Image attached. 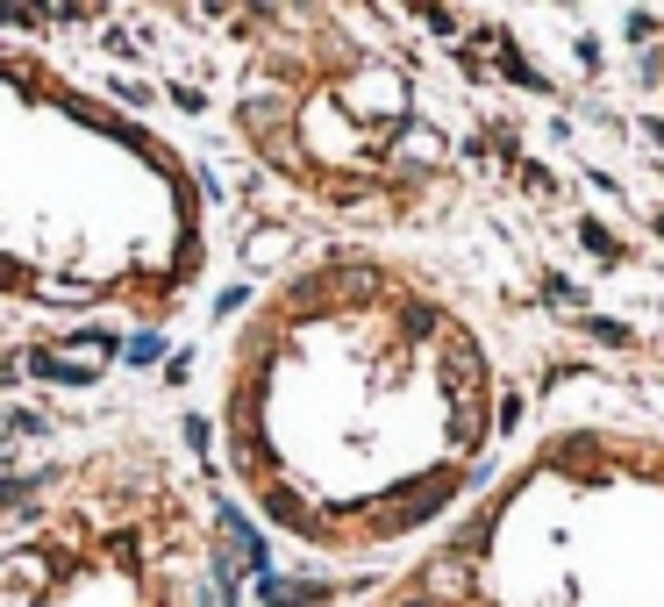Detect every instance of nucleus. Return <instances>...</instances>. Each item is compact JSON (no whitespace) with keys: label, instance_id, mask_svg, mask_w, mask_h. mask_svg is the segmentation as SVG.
<instances>
[{"label":"nucleus","instance_id":"7ed1b4c3","mask_svg":"<svg viewBox=\"0 0 664 607\" xmlns=\"http://www.w3.org/2000/svg\"><path fill=\"white\" fill-rule=\"evenodd\" d=\"M357 607H664V415L608 372L557 379L472 508Z\"/></svg>","mask_w":664,"mask_h":607},{"label":"nucleus","instance_id":"20e7f679","mask_svg":"<svg viewBox=\"0 0 664 607\" xmlns=\"http://www.w3.org/2000/svg\"><path fill=\"white\" fill-rule=\"evenodd\" d=\"M0 607H236L193 479L150 436L0 500Z\"/></svg>","mask_w":664,"mask_h":607},{"label":"nucleus","instance_id":"f257e3e1","mask_svg":"<svg viewBox=\"0 0 664 607\" xmlns=\"http://www.w3.org/2000/svg\"><path fill=\"white\" fill-rule=\"evenodd\" d=\"M486 329L436 271L379 243H322L244 308L215 372L236 500L329 565H407L501 472Z\"/></svg>","mask_w":664,"mask_h":607},{"label":"nucleus","instance_id":"f03ea898","mask_svg":"<svg viewBox=\"0 0 664 607\" xmlns=\"http://www.w3.org/2000/svg\"><path fill=\"white\" fill-rule=\"evenodd\" d=\"M207 257V193L186 150L0 36V300L158 329L201 294Z\"/></svg>","mask_w":664,"mask_h":607}]
</instances>
